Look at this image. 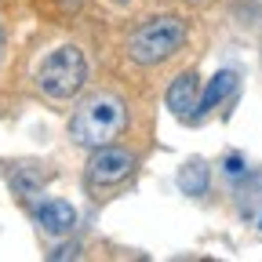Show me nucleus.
<instances>
[{
    "mask_svg": "<svg viewBox=\"0 0 262 262\" xmlns=\"http://www.w3.org/2000/svg\"><path fill=\"white\" fill-rule=\"evenodd\" d=\"M127 124V113H124V102L113 95H95L73 113L70 120V135L77 146L84 149H98V146H110Z\"/></svg>",
    "mask_w": 262,
    "mask_h": 262,
    "instance_id": "nucleus-1",
    "label": "nucleus"
},
{
    "mask_svg": "<svg viewBox=\"0 0 262 262\" xmlns=\"http://www.w3.org/2000/svg\"><path fill=\"white\" fill-rule=\"evenodd\" d=\"M186 44V22L179 15H157L127 37V58L135 66H160Z\"/></svg>",
    "mask_w": 262,
    "mask_h": 262,
    "instance_id": "nucleus-2",
    "label": "nucleus"
},
{
    "mask_svg": "<svg viewBox=\"0 0 262 262\" xmlns=\"http://www.w3.org/2000/svg\"><path fill=\"white\" fill-rule=\"evenodd\" d=\"M88 80V62L80 55V48H58L51 51L40 70H37V88L55 98V102H66V98H73Z\"/></svg>",
    "mask_w": 262,
    "mask_h": 262,
    "instance_id": "nucleus-3",
    "label": "nucleus"
},
{
    "mask_svg": "<svg viewBox=\"0 0 262 262\" xmlns=\"http://www.w3.org/2000/svg\"><path fill=\"white\" fill-rule=\"evenodd\" d=\"M131 171H135V153H127V149H120L113 142L110 146H98L95 157H91V164H88V179L95 186H113V182L127 179Z\"/></svg>",
    "mask_w": 262,
    "mask_h": 262,
    "instance_id": "nucleus-4",
    "label": "nucleus"
},
{
    "mask_svg": "<svg viewBox=\"0 0 262 262\" xmlns=\"http://www.w3.org/2000/svg\"><path fill=\"white\" fill-rule=\"evenodd\" d=\"M168 106L182 120H193L196 113H201V88H196V73H182L168 88Z\"/></svg>",
    "mask_w": 262,
    "mask_h": 262,
    "instance_id": "nucleus-5",
    "label": "nucleus"
},
{
    "mask_svg": "<svg viewBox=\"0 0 262 262\" xmlns=\"http://www.w3.org/2000/svg\"><path fill=\"white\" fill-rule=\"evenodd\" d=\"M33 219H37L40 229L51 233V237H66V233H73V226H77V211L66 201H44V204H37Z\"/></svg>",
    "mask_w": 262,
    "mask_h": 262,
    "instance_id": "nucleus-6",
    "label": "nucleus"
},
{
    "mask_svg": "<svg viewBox=\"0 0 262 262\" xmlns=\"http://www.w3.org/2000/svg\"><path fill=\"white\" fill-rule=\"evenodd\" d=\"M233 84H237V77L233 73H229V70H222V73H215L211 77V84L201 91V113H208V110H215L219 102H222V98L229 95V91H233Z\"/></svg>",
    "mask_w": 262,
    "mask_h": 262,
    "instance_id": "nucleus-7",
    "label": "nucleus"
},
{
    "mask_svg": "<svg viewBox=\"0 0 262 262\" xmlns=\"http://www.w3.org/2000/svg\"><path fill=\"white\" fill-rule=\"evenodd\" d=\"M179 186H182V189H189V193H204V186H208V175H204V168H201V160H193L189 168L179 175Z\"/></svg>",
    "mask_w": 262,
    "mask_h": 262,
    "instance_id": "nucleus-8",
    "label": "nucleus"
},
{
    "mask_svg": "<svg viewBox=\"0 0 262 262\" xmlns=\"http://www.w3.org/2000/svg\"><path fill=\"white\" fill-rule=\"evenodd\" d=\"M251 4H255V15L262 18V0H251Z\"/></svg>",
    "mask_w": 262,
    "mask_h": 262,
    "instance_id": "nucleus-9",
    "label": "nucleus"
},
{
    "mask_svg": "<svg viewBox=\"0 0 262 262\" xmlns=\"http://www.w3.org/2000/svg\"><path fill=\"white\" fill-rule=\"evenodd\" d=\"M0 55H4V26H0Z\"/></svg>",
    "mask_w": 262,
    "mask_h": 262,
    "instance_id": "nucleus-10",
    "label": "nucleus"
},
{
    "mask_svg": "<svg viewBox=\"0 0 262 262\" xmlns=\"http://www.w3.org/2000/svg\"><path fill=\"white\" fill-rule=\"evenodd\" d=\"M117 4H127V0H117Z\"/></svg>",
    "mask_w": 262,
    "mask_h": 262,
    "instance_id": "nucleus-11",
    "label": "nucleus"
}]
</instances>
